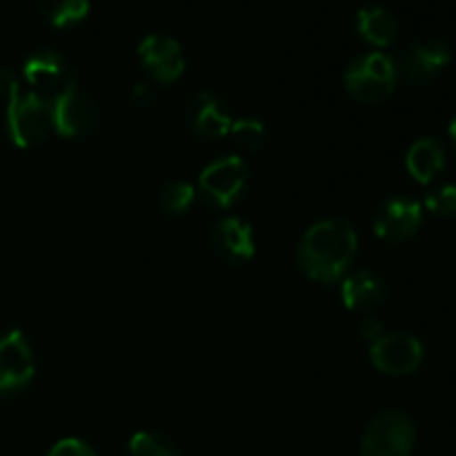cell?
<instances>
[{
  "label": "cell",
  "mask_w": 456,
  "mask_h": 456,
  "mask_svg": "<svg viewBox=\"0 0 456 456\" xmlns=\"http://www.w3.org/2000/svg\"><path fill=\"white\" fill-rule=\"evenodd\" d=\"M410 176L421 185H430L445 169V150L436 138H419L405 156Z\"/></svg>",
  "instance_id": "15"
},
{
  "label": "cell",
  "mask_w": 456,
  "mask_h": 456,
  "mask_svg": "<svg viewBox=\"0 0 456 456\" xmlns=\"http://www.w3.org/2000/svg\"><path fill=\"white\" fill-rule=\"evenodd\" d=\"M25 78L38 92H58L69 80L65 61L53 49H38L25 61Z\"/></svg>",
  "instance_id": "14"
},
{
  "label": "cell",
  "mask_w": 456,
  "mask_h": 456,
  "mask_svg": "<svg viewBox=\"0 0 456 456\" xmlns=\"http://www.w3.org/2000/svg\"><path fill=\"white\" fill-rule=\"evenodd\" d=\"M34 350L20 330L0 337V395L18 392L34 377Z\"/></svg>",
  "instance_id": "9"
},
{
  "label": "cell",
  "mask_w": 456,
  "mask_h": 456,
  "mask_svg": "<svg viewBox=\"0 0 456 456\" xmlns=\"http://www.w3.org/2000/svg\"><path fill=\"white\" fill-rule=\"evenodd\" d=\"M47 456H96V452L80 439H62L49 450Z\"/></svg>",
  "instance_id": "23"
},
{
  "label": "cell",
  "mask_w": 456,
  "mask_h": 456,
  "mask_svg": "<svg viewBox=\"0 0 456 456\" xmlns=\"http://www.w3.org/2000/svg\"><path fill=\"white\" fill-rule=\"evenodd\" d=\"M230 134L236 138V142H239L240 147H245V150H252V151L261 150L267 141L265 125L256 118L234 120Z\"/></svg>",
  "instance_id": "21"
},
{
  "label": "cell",
  "mask_w": 456,
  "mask_h": 456,
  "mask_svg": "<svg viewBox=\"0 0 456 456\" xmlns=\"http://www.w3.org/2000/svg\"><path fill=\"white\" fill-rule=\"evenodd\" d=\"M187 123L196 136L216 141V138L230 134L234 118H232L230 107L221 96L212 92H200L187 105Z\"/></svg>",
  "instance_id": "12"
},
{
  "label": "cell",
  "mask_w": 456,
  "mask_h": 456,
  "mask_svg": "<svg viewBox=\"0 0 456 456\" xmlns=\"http://www.w3.org/2000/svg\"><path fill=\"white\" fill-rule=\"evenodd\" d=\"M245 187H248V165L239 156L214 160L199 176V190L203 199L221 209L239 203Z\"/></svg>",
  "instance_id": "6"
},
{
  "label": "cell",
  "mask_w": 456,
  "mask_h": 456,
  "mask_svg": "<svg viewBox=\"0 0 456 456\" xmlns=\"http://www.w3.org/2000/svg\"><path fill=\"white\" fill-rule=\"evenodd\" d=\"M18 94H20V87H18L16 74L9 67H0V96L9 102Z\"/></svg>",
  "instance_id": "24"
},
{
  "label": "cell",
  "mask_w": 456,
  "mask_h": 456,
  "mask_svg": "<svg viewBox=\"0 0 456 456\" xmlns=\"http://www.w3.org/2000/svg\"><path fill=\"white\" fill-rule=\"evenodd\" d=\"M129 456H185L167 436L138 432L129 441Z\"/></svg>",
  "instance_id": "19"
},
{
  "label": "cell",
  "mask_w": 456,
  "mask_h": 456,
  "mask_svg": "<svg viewBox=\"0 0 456 456\" xmlns=\"http://www.w3.org/2000/svg\"><path fill=\"white\" fill-rule=\"evenodd\" d=\"M138 58L147 74L159 83H174L185 71V53L178 40L165 34H150L138 45Z\"/></svg>",
  "instance_id": "10"
},
{
  "label": "cell",
  "mask_w": 456,
  "mask_h": 456,
  "mask_svg": "<svg viewBox=\"0 0 456 456\" xmlns=\"http://www.w3.org/2000/svg\"><path fill=\"white\" fill-rule=\"evenodd\" d=\"M417 428L405 412L387 410L374 417L361 439V456H412Z\"/></svg>",
  "instance_id": "4"
},
{
  "label": "cell",
  "mask_w": 456,
  "mask_h": 456,
  "mask_svg": "<svg viewBox=\"0 0 456 456\" xmlns=\"http://www.w3.org/2000/svg\"><path fill=\"white\" fill-rule=\"evenodd\" d=\"M132 102L141 110H147L156 102V92L150 87V85H134L132 89Z\"/></svg>",
  "instance_id": "25"
},
{
  "label": "cell",
  "mask_w": 456,
  "mask_h": 456,
  "mask_svg": "<svg viewBox=\"0 0 456 456\" xmlns=\"http://www.w3.org/2000/svg\"><path fill=\"white\" fill-rule=\"evenodd\" d=\"M53 129L52 101L43 94H18L7 105V132L13 145L34 147L47 141Z\"/></svg>",
  "instance_id": "3"
},
{
  "label": "cell",
  "mask_w": 456,
  "mask_h": 456,
  "mask_svg": "<svg viewBox=\"0 0 456 456\" xmlns=\"http://www.w3.org/2000/svg\"><path fill=\"white\" fill-rule=\"evenodd\" d=\"M38 4L53 27H71L89 13V0H38Z\"/></svg>",
  "instance_id": "18"
},
{
  "label": "cell",
  "mask_w": 456,
  "mask_h": 456,
  "mask_svg": "<svg viewBox=\"0 0 456 456\" xmlns=\"http://www.w3.org/2000/svg\"><path fill=\"white\" fill-rule=\"evenodd\" d=\"M356 31L365 43L374 47H387L399 36V22L395 13L387 12L381 4H365L356 13Z\"/></svg>",
  "instance_id": "16"
},
{
  "label": "cell",
  "mask_w": 456,
  "mask_h": 456,
  "mask_svg": "<svg viewBox=\"0 0 456 456\" xmlns=\"http://www.w3.org/2000/svg\"><path fill=\"white\" fill-rule=\"evenodd\" d=\"M452 61V49L444 40H423L414 43L403 53L399 67V76H403L408 83L421 85L439 76Z\"/></svg>",
  "instance_id": "11"
},
{
  "label": "cell",
  "mask_w": 456,
  "mask_h": 456,
  "mask_svg": "<svg viewBox=\"0 0 456 456\" xmlns=\"http://www.w3.org/2000/svg\"><path fill=\"white\" fill-rule=\"evenodd\" d=\"M428 212L435 216H454L456 214V185H444L430 191L426 199Z\"/></svg>",
  "instance_id": "22"
},
{
  "label": "cell",
  "mask_w": 456,
  "mask_h": 456,
  "mask_svg": "<svg viewBox=\"0 0 456 456\" xmlns=\"http://www.w3.org/2000/svg\"><path fill=\"white\" fill-rule=\"evenodd\" d=\"M341 297L350 310H372L386 298V285L374 272H356L343 281Z\"/></svg>",
  "instance_id": "17"
},
{
  "label": "cell",
  "mask_w": 456,
  "mask_h": 456,
  "mask_svg": "<svg viewBox=\"0 0 456 456\" xmlns=\"http://www.w3.org/2000/svg\"><path fill=\"white\" fill-rule=\"evenodd\" d=\"M383 325L379 323L377 319H365L363 323H361V337L365 338V341H370V343H374L377 341L379 337H383Z\"/></svg>",
  "instance_id": "26"
},
{
  "label": "cell",
  "mask_w": 456,
  "mask_h": 456,
  "mask_svg": "<svg viewBox=\"0 0 456 456\" xmlns=\"http://www.w3.org/2000/svg\"><path fill=\"white\" fill-rule=\"evenodd\" d=\"M356 245L359 239L347 218H325L314 223L298 240L297 263L307 279L334 283L354 261Z\"/></svg>",
  "instance_id": "1"
},
{
  "label": "cell",
  "mask_w": 456,
  "mask_h": 456,
  "mask_svg": "<svg viewBox=\"0 0 456 456\" xmlns=\"http://www.w3.org/2000/svg\"><path fill=\"white\" fill-rule=\"evenodd\" d=\"M196 187L185 181H172L160 191V205L167 214H185L194 205Z\"/></svg>",
  "instance_id": "20"
},
{
  "label": "cell",
  "mask_w": 456,
  "mask_h": 456,
  "mask_svg": "<svg viewBox=\"0 0 456 456\" xmlns=\"http://www.w3.org/2000/svg\"><path fill=\"white\" fill-rule=\"evenodd\" d=\"M448 134H450V141H452V142H454V147H456V118L452 120V123H450Z\"/></svg>",
  "instance_id": "27"
},
{
  "label": "cell",
  "mask_w": 456,
  "mask_h": 456,
  "mask_svg": "<svg viewBox=\"0 0 456 456\" xmlns=\"http://www.w3.org/2000/svg\"><path fill=\"white\" fill-rule=\"evenodd\" d=\"M423 343L412 334L390 332L379 337L370 347V359L374 368L390 377H408L414 374L423 363Z\"/></svg>",
  "instance_id": "7"
},
{
  "label": "cell",
  "mask_w": 456,
  "mask_h": 456,
  "mask_svg": "<svg viewBox=\"0 0 456 456\" xmlns=\"http://www.w3.org/2000/svg\"><path fill=\"white\" fill-rule=\"evenodd\" d=\"M214 252L232 265H243L256 252L252 225L240 218H223L212 232Z\"/></svg>",
  "instance_id": "13"
},
{
  "label": "cell",
  "mask_w": 456,
  "mask_h": 456,
  "mask_svg": "<svg viewBox=\"0 0 456 456\" xmlns=\"http://www.w3.org/2000/svg\"><path fill=\"white\" fill-rule=\"evenodd\" d=\"M423 225V208L408 196H392L383 200L372 216L374 234L387 243H403L417 236Z\"/></svg>",
  "instance_id": "8"
},
{
  "label": "cell",
  "mask_w": 456,
  "mask_h": 456,
  "mask_svg": "<svg viewBox=\"0 0 456 456\" xmlns=\"http://www.w3.org/2000/svg\"><path fill=\"white\" fill-rule=\"evenodd\" d=\"M396 83H399V67L383 52L361 53L343 74L346 92L365 105L387 101L396 89Z\"/></svg>",
  "instance_id": "2"
},
{
  "label": "cell",
  "mask_w": 456,
  "mask_h": 456,
  "mask_svg": "<svg viewBox=\"0 0 456 456\" xmlns=\"http://www.w3.org/2000/svg\"><path fill=\"white\" fill-rule=\"evenodd\" d=\"M52 111L53 129L65 138L89 136L101 125V111H98L96 102L76 87L71 76L56 92V98L52 101Z\"/></svg>",
  "instance_id": "5"
}]
</instances>
